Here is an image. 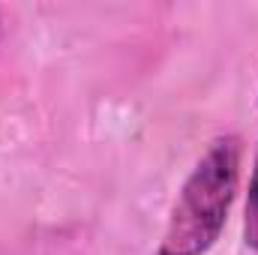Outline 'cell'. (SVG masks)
<instances>
[{"label": "cell", "instance_id": "cell-1", "mask_svg": "<svg viewBox=\"0 0 258 255\" xmlns=\"http://www.w3.org/2000/svg\"><path fill=\"white\" fill-rule=\"evenodd\" d=\"M243 144L237 135L216 138L177 192L156 255H204L222 234L240 183Z\"/></svg>", "mask_w": 258, "mask_h": 255}, {"label": "cell", "instance_id": "cell-2", "mask_svg": "<svg viewBox=\"0 0 258 255\" xmlns=\"http://www.w3.org/2000/svg\"><path fill=\"white\" fill-rule=\"evenodd\" d=\"M243 240L249 249H258V153L249 177V192H246V216H243Z\"/></svg>", "mask_w": 258, "mask_h": 255}]
</instances>
